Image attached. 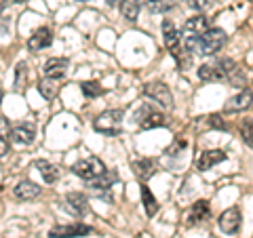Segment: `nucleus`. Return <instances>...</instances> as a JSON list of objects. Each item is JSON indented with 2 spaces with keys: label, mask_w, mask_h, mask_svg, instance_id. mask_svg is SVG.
I'll return each mask as SVG.
<instances>
[{
  "label": "nucleus",
  "mask_w": 253,
  "mask_h": 238,
  "mask_svg": "<svg viewBox=\"0 0 253 238\" xmlns=\"http://www.w3.org/2000/svg\"><path fill=\"white\" fill-rule=\"evenodd\" d=\"M184 148H186V141L181 139V141H175V144H173V146H171V148L167 150V152H169L171 156H175V154L179 152V150H184Z\"/></svg>",
  "instance_id": "obj_32"
},
{
  "label": "nucleus",
  "mask_w": 253,
  "mask_h": 238,
  "mask_svg": "<svg viewBox=\"0 0 253 238\" xmlns=\"http://www.w3.org/2000/svg\"><path fill=\"white\" fill-rule=\"evenodd\" d=\"M36 169L41 171V175H42V179L46 181V184H55V181L59 179V166L51 164L49 160H38Z\"/></svg>",
  "instance_id": "obj_20"
},
{
  "label": "nucleus",
  "mask_w": 253,
  "mask_h": 238,
  "mask_svg": "<svg viewBox=\"0 0 253 238\" xmlns=\"http://www.w3.org/2000/svg\"><path fill=\"white\" fill-rule=\"evenodd\" d=\"M0 101H2V91H0Z\"/></svg>",
  "instance_id": "obj_35"
},
{
  "label": "nucleus",
  "mask_w": 253,
  "mask_h": 238,
  "mask_svg": "<svg viewBox=\"0 0 253 238\" xmlns=\"http://www.w3.org/2000/svg\"><path fill=\"white\" fill-rule=\"evenodd\" d=\"M13 2H28V0H13Z\"/></svg>",
  "instance_id": "obj_34"
},
{
  "label": "nucleus",
  "mask_w": 253,
  "mask_h": 238,
  "mask_svg": "<svg viewBox=\"0 0 253 238\" xmlns=\"http://www.w3.org/2000/svg\"><path fill=\"white\" fill-rule=\"evenodd\" d=\"M41 186H36L34 181H19L17 186H15L13 194L19 198V200H34V198L41 196Z\"/></svg>",
  "instance_id": "obj_15"
},
{
  "label": "nucleus",
  "mask_w": 253,
  "mask_h": 238,
  "mask_svg": "<svg viewBox=\"0 0 253 238\" xmlns=\"http://www.w3.org/2000/svg\"><path fill=\"white\" fill-rule=\"evenodd\" d=\"M0 11H2V6H0Z\"/></svg>",
  "instance_id": "obj_37"
},
{
  "label": "nucleus",
  "mask_w": 253,
  "mask_h": 238,
  "mask_svg": "<svg viewBox=\"0 0 253 238\" xmlns=\"http://www.w3.org/2000/svg\"><path fill=\"white\" fill-rule=\"evenodd\" d=\"M144 95H146V97H150V99L158 101V104L165 106V108L173 106V95H171L169 86L165 82H150V84H146L144 86Z\"/></svg>",
  "instance_id": "obj_5"
},
{
  "label": "nucleus",
  "mask_w": 253,
  "mask_h": 238,
  "mask_svg": "<svg viewBox=\"0 0 253 238\" xmlns=\"http://www.w3.org/2000/svg\"><path fill=\"white\" fill-rule=\"evenodd\" d=\"M68 72V61L59 59V57H51L49 61L44 63V76L51 78V80H59Z\"/></svg>",
  "instance_id": "obj_13"
},
{
  "label": "nucleus",
  "mask_w": 253,
  "mask_h": 238,
  "mask_svg": "<svg viewBox=\"0 0 253 238\" xmlns=\"http://www.w3.org/2000/svg\"><path fill=\"white\" fill-rule=\"evenodd\" d=\"M9 120L0 118V156H4L9 152Z\"/></svg>",
  "instance_id": "obj_24"
},
{
  "label": "nucleus",
  "mask_w": 253,
  "mask_h": 238,
  "mask_svg": "<svg viewBox=\"0 0 253 238\" xmlns=\"http://www.w3.org/2000/svg\"><path fill=\"white\" fill-rule=\"evenodd\" d=\"M23 76L28 78V68H26V63H19L17 66V86L19 89L23 86Z\"/></svg>",
  "instance_id": "obj_29"
},
{
  "label": "nucleus",
  "mask_w": 253,
  "mask_h": 238,
  "mask_svg": "<svg viewBox=\"0 0 253 238\" xmlns=\"http://www.w3.org/2000/svg\"><path fill=\"white\" fill-rule=\"evenodd\" d=\"M144 2L152 13H165V11H169L173 6L171 0H144Z\"/></svg>",
  "instance_id": "obj_27"
},
{
  "label": "nucleus",
  "mask_w": 253,
  "mask_h": 238,
  "mask_svg": "<svg viewBox=\"0 0 253 238\" xmlns=\"http://www.w3.org/2000/svg\"><path fill=\"white\" fill-rule=\"evenodd\" d=\"M78 2H86V0H78Z\"/></svg>",
  "instance_id": "obj_36"
},
{
  "label": "nucleus",
  "mask_w": 253,
  "mask_h": 238,
  "mask_svg": "<svg viewBox=\"0 0 253 238\" xmlns=\"http://www.w3.org/2000/svg\"><path fill=\"white\" fill-rule=\"evenodd\" d=\"M163 38H165V46L169 49V53L177 59L179 53H181V36H179L177 28L173 26L169 19L163 21Z\"/></svg>",
  "instance_id": "obj_6"
},
{
  "label": "nucleus",
  "mask_w": 253,
  "mask_h": 238,
  "mask_svg": "<svg viewBox=\"0 0 253 238\" xmlns=\"http://www.w3.org/2000/svg\"><path fill=\"white\" fill-rule=\"evenodd\" d=\"M123 118H125L123 110H106V112H101L95 118L93 129L104 135H118L123 131Z\"/></svg>",
  "instance_id": "obj_3"
},
{
  "label": "nucleus",
  "mask_w": 253,
  "mask_h": 238,
  "mask_svg": "<svg viewBox=\"0 0 253 238\" xmlns=\"http://www.w3.org/2000/svg\"><path fill=\"white\" fill-rule=\"evenodd\" d=\"M236 72V63L232 59H217L213 63H203L199 68V78L205 82H221Z\"/></svg>",
  "instance_id": "obj_2"
},
{
  "label": "nucleus",
  "mask_w": 253,
  "mask_h": 238,
  "mask_svg": "<svg viewBox=\"0 0 253 238\" xmlns=\"http://www.w3.org/2000/svg\"><path fill=\"white\" fill-rule=\"evenodd\" d=\"M226 160V152H221V150H205L199 158V169L201 171H207L211 166H215L219 162Z\"/></svg>",
  "instance_id": "obj_17"
},
{
  "label": "nucleus",
  "mask_w": 253,
  "mask_h": 238,
  "mask_svg": "<svg viewBox=\"0 0 253 238\" xmlns=\"http://www.w3.org/2000/svg\"><path fill=\"white\" fill-rule=\"evenodd\" d=\"M11 135V141L13 144H19V146H30L34 141V135H36V129L34 124H19L9 133Z\"/></svg>",
  "instance_id": "obj_12"
},
{
  "label": "nucleus",
  "mask_w": 253,
  "mask_h": 238,
  "mask_svg": "<svg viewBox=\"0 0 253 238\" xmlns=\"http://www.w3.org/2000/svg\"><path fill=\"white\" fill-rule=\"evenodd\" d=\"M217 224H219V228H221V232H226V234H236V232L241 230V224H243L241 211L236 209V207L224 211V213L219 215Z\"/></svg>",
  "instance_id": "obj_8"
},
{
  "label": "nucleus",
  "mask_w": 253,
  "mask_h": 238,
  "mask_svg": "<svg viewBox=\"0 0 253 238\" xmlns=\"http://www.w3.org/2000/svg\"><path fill=\"white\" fill-rule=\"evenodd\" d=\"M38 91L42 93L44 99H53L55 95H57V84H55V80H51V78H46V80L38 84Z\"/></svg>",
  "instance_id": "obj_26"
},
{
  "label": "nucleus",
  "mask_w": 253,
  "mask_h": 238,
  "mask_svg": "<svg viewBox=\"0 0 253 238\" xmlns=\"http://www.w3.org/2000/svg\"><path fill=\"white\" fill-rule=\"evenodd\" d=\"M51 42H53V32H51L49 28H38L34 34L30 36L28 49L34 51V53H38V51L46 49V46H51Z\"/></svg>",
  "instance_id": "obj_10"
},
{
  "label": "nucleus",
  "mask_w": 253,
  "mask_h": 238,
  "mask_svg": "<svg viewBox=\"0 0 253 238\" xmlns=\"http://www.w3.org/2000/svg\"><path fill=\"white\" fill-rule=\"evenodd\" d=\"M133 166V173H135V177L144 184V181H148L150 177L154 175V160L152 158H139V160H135L131 164Z\"/></svg>",
  "instance_id": "obj_16"
},
{
  "label": "nucleus",
  "mask_w": 253,
  "mask_h": 238,
  "mask_svg": "<svg viewBox=\"0 0 253 238\" xmlns=\"http://www.w3.org/2000/svg\"><path fill=\"white\" fill-rule=\"evenodd\" d=\"M135 120L139 122L141 129H156V126H165L169 120H167V116L161 114V112H152L148 106L146 108H141L137 116H135Z\"/></svg>",
  "instance_id": "obj_7"
},
{
  "label": "nucleus",
  "mask_w": 253,
  "mask_h": 238,
  "mask_svg": "<svg viewBox=\"0 0 253 238\" xmlns=\"http://www.w3.org/2000/svg\"><path fill=\"white\" fill-rule=\"evenodd\" d=\"M81 89H83V93L86 95V97H99V95H104V86H101L99 82H95V80L83 82Z\"/></svg>",
  "instance_id": "obj_25"
},
{
  "label": "nucleus",
  "mask_w": 253,
  "mask_h": 238,
  "mask_svg": "<svg viewBox=\"0 0 253 238\" xmlns=\"http://www.w3.org/2000/svg\"><path fill=\"white\" fill-rule=\"evenodd\" d=\"M86 202H89V200H86V196L81 194V192H70L66 196V209L72 213V215H76V217H83L86 213V209H89V204H86Z\"/></svg>",
  "instance_id": "obj_11"
},
{
  "label": "nucleus",
  "mask_w": 253,
  "mask_h": 238,
  "mask_svg": "<svg viewBox=\"0 0 253 238\" xmlns=\"http://www.w3.org/2000/svg\"><path fill=\"white\" fill-rule=\"evenodd\" d=\"M190 4H192V9H196V11H205L211 4V0H190Z\"/></svg>",
  "instance_id": "obj_31"
},
{
  "label": "nucleus",
  "mask_w": 253,
  "mask_h": 238,
  "mask_svg": "<svg viewBox=\"0 0 253 238\" xmlns=\"http://www.w3.org/2000/svg\"><path fill=\"white\" fill-rule=\"evenodd\" d=\"M121 2H123V0H106L108 6H121Z\"/></svg>",
  "instance_id": "obj_33"
},
{
  "label": "nucleus",
  "mask_w": 253,
  "mask_h": 238,
  "mask_svg": "<svg viewBox=\"0 0 253 238\" xmlns=\"http://www.w3.org/2000/svg\"><path fill=\"white\" fill-rule=\"evenodd\" d=\"M211 217V209L207 200H199L194 202V207L190 209V224H203Z\"/></svg>",
  "instance_id": "obj_18"
},
{
  "label": "nucleus",
  "mask_w": 253,
  "mask_h": 238,
  "mask_svg": "<svg viewBox=\"0 0 253 238\" xmlns=\"http://www.w3.org/2000/svg\"><path fill=\"white\" fill-rule=\"evenodd\" d=\"M243 139H245V144L251 148V120H247L243 124Z\"/></svg>",
  "instance_id": "obj_30"
},
{
  "label": "nucleus",
  "mask_w": 253,
  "mask_h": 238,
  "mask_svg": "<svg viewBox=\"0 0 253 238\" xmlns=\"http://www.w3.org/2000/svg\"><path fill=\"white\" fill-rule=\"evenodd\" d=\"M114 181H116V173H108L104 171L97 179H91V188H97V190H110L114 186Z\"/></svg>",
  "instance_id": "obj_23"
},
{
  "label": "nucleus",
  "mask_w": 253,
  "mask_h": 238,
  "mask_svg": "<svg viewBox=\"0 0 253 238\" xmlns=\"http://www.w3.org/2000/svg\"><path fill=\"white\" fill-rule=\"evenodd\" d=\"M141 200H144L146 213H148L150 217H154V215H156V211H158V202H156V198L152 196V192H150V188H148V186H141Z\"/></svg>",
  "instance_id": "obj_22"
},
{
  "label": "nucleus",
  "mask_w": 253,
  "mask_h": 238,
  "mask_svg": "<svg viewBox=\"0 0 253 238\" xmlns=\"http://www.w3.org/2000/svg\"><path fill=\"white\" fill-rule=\"evenodd\" d=\"M207 124L211 126V129H217V131H228V124L226 120L221 118V114H211L207 118Z\"/></svg>",
  "instance_id": "obj_28"
},
{
  "label": "nucleus",
  "mask_w": 253,
  "mask_h": 238,
  "mask_svg": "<svg viewBox=\"0 0 253 238\" xmlns=\"http://www.w3.org/2000/svg\"><path fill=\"white\" fill-rule=\"evenodd\" d=\"M104 171H106V166H104V162H101L97 156L83 158V160H78V162L72 166V173H74V175H78L81 179H86V181L97 179Z\"/></svg>",
  "instance_id": "obj_4"
},
{
  "label": "nucleus",
  "mask_w": 253,
  "mask_h": 238,
  "mask_svg": "<svg viewBox=\"0 0 253 238\" xmlns=\"http://www.w3.org/2000/svg\"><path fill=\"white\" fill-rule=\"evenodd\" d=\"M249 106H251V91L245 89L243 93L234 95V97H230L226 101L224 112H243V110H247Z\"/></svg>",
  "instance_id": "obj_14"
},
{
  "label": "nucleus",
  "mask_w": 253,
  "mask_h": 238,
  "mask_svg": "<svg viewBox=\"0 0 253 238\" xmlns=\"http://www.w3.org/2000/svg\"><path fill=\"white\" fill-rule=\"evenodd\" d=\"M226 44V32L221 28H207L201 36H188L186 49L199 55H215Z\"/></svg>",
  "instance_id": "obj_1"
},
{
  "label": "nucleus",
  "mask_w": 253,
  "mask_h": 238,
  "mask_svg": "<svg viewBox=\"0 0 253 238\" xmlns=\"http://www.w3.org/2000/svg\"><path fill=\"white\" fill-rule=\"evenodd\" d=\"M139 9H141V2L139 0H123L121 2V11H123V17L126 21H137L139 17Z\"/></svg>",
  "instance_id": "obj_21"
},
{
  "label": "nucleus",
  "mask_w": 253,
  "mask_h": 238,
  "mask_svg": "<svg viewBox=\"0 0 253 238\" xmlns=\"http://www.w3.org/2000/svg\"><path fill=\"white\" fill-rule=\"evenodd\" d=\"M93 228L84 224H70V226H55L51 228L49 238H74V236H86L91 234Z\"/></svg>",
  "instance_id": "obj_9"
},
{
  "label": "nucleus",
  "mask_w": 253,
  "mask_h": 238,
  "mask_svg": "<svg viewBox=\"0 0 253 238\" xmlns=\"http://www.w3.org/2000/svg\"><path fill=\"white\" fill-rule=\"evenodd\" d=\"M207 28H209L207 17H203V15H199V17H190V19L186 21L184 32H186L188 36H201Z\"/></svg>",
  "instance_id": "obj_19"
}]
</instances>
